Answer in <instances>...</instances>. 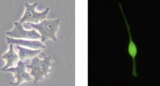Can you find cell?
I'll return each mask as SVG.
<instances>
[{"label": "cell", "mask_w": 160, "mask_h": 86, "mask_svg": "<svg viewBox=\"0 0 160 86\" xmlns=\"http://www.w3.org/2000/svg\"><path fill=\"white\" fill-rule=\"evenodd\" d=\"M33 28L38 30L41 34V41L44 42L49 39L57 41L56 34L60 24L59 19H44L38 24L27 22Z\"/></svg>", "instance_id": "cell-1"}, {"label": "cell", "mask_w": 160, "mask_h": 86, "mask_svg": "<svg viewBox=\"0 0 160 86\" xmlns=\"http://www.w3.org/2000/svg\"><path fill=\"white\" fill-rule=\"evenodd\" d=\"M38 4L37 2L32 4L25 3V11L23 16L20 19L19 22L21 23L25 22L37 23L44 20L48 15L50 8L47 7L43 11L38 12L36 10V7Z\"/></svg>", "instance_id": "cell-2"}, {"label": "cell", "mask_w": 160, "mask_h": 86, "mask_svg": "<svg viewBox=\"0 0 160 86\" xmlns=\"http://www.w3.org/2000/svg\"><path fill=\"white\" fill-rule=\"evenodd\" d=\"M26 63L21 60L18 62L16 67L9 68L2 71L14 73V76L12 79H16V82L15 83L10 82L9 84L14 86H18L24 82H29L31 80L29 74L26 71Z\"/></svg>", "instance_id": "cell-3"}, {"label": "cell", "mask_w": 160, "mask_h": 86, "mask_svg": "<svg viewBox=\"0 0 160 86\" xmlns=\"http://www.w3.org/2000/svg\"><path fill=\"white\" fill-rule=\"evenodd\" d=\"M14 26L11 31L6 34L10 38H26L35 40L41 38V35L35 30L27 31L24 29L19 22H16Z\"/></svg>", "instance_id": "cell-4"}, {"label": "cell", "mask_w": 160, "mask_h": 86, "mask_svg": "<svg viewBox=\"0 0 160 86\" xmlns=\"http://www.w3.org/2000/svg\"><path fill=\"white\" fill-rule=\"evenodd\" d=\"M119 4L121 11L124 19L129 36V42L128 46V52L133 60L132 74L133 76L137 77L138 76V75L136 71V63L135 61V57L137 52V47L133 41L131 34L130 26L123 12L121 4L120 3Z\"/></svg>", "instance_id": "cell-5"}, {"label": "cell", "mask_w": 160, "mask_h": 86, "mask_svg": "<svg viewBox=\"0 0 160 86\" xmlns=\"http://www.w3.org/2000/svg\"><path fill=\"white\" fill-rule=\"evenodd\" d=\"M7 43L8 44H12L23 46L35 49H43L46 48L45 46L42 42L37 40H28L7 37Z\"/></svg>", "instance_id": "cell-6"}, {"label": "cell", "mask_w": 160, "mask_h": 86, "mask_svg": "<svg viewBox=\"0 0 160 86\" xmlns=\"http://www.w3.org/2000/svg\"><path fill=\"white\" fill-rule=\"evenodd\" d=\"M18 56L13 49V44H10L9 50L2 56V59L6 60V65L1 70L3 71L7 68L13 66L17 61Z\"/></svg>", "instance_id": "cell-7"}, {"label": "cell", "mask_w": 160, "mask_h": 86, "mask_svg": "<svg viewBox=\"0 0 160 86\" xmlns=\"http://www.w3.org/2000/svg\"><path fill=\"white\" fill-rule=\"evenodd\" d=\"M40 53L43 57V59H41L39 65L40 73L43 79L48 76L49 73L51 71L50 67L54 65L51 62V56H47L43 53Z\"/></svg>", "instance_id": "cell-8"}, {"label": "cell", "mask_w": 160, "mask_h": 86, "mask_svg": "<svg viewBox=\"0 0 160 86\" xmlns=\"http://www.w3.org/2000/svg\"><path fill=\"white\" fill-rule=\"evenodd\" d=\"M41 59L35 57L32 59L30 65H26V67L31 69V75L34 78V83H36L43 79L39 72V65Z\"/></svg>", "instance_id": "cell-9"}, {"label": "cell", "mask_w": 160, "mask_h": 86, "mask_svg": "<svg viewBox=\"0 0 160 86\" xmlns=\"http://www.w3.org/2000/svg\"><path fill=\"white\" fill-rule=\"evenodd\" d=\"M16 48L18 50L19 56L21 60L35 57L41 53L42 49L32 50L21 47L19 45H17Z\"/></svg>", "instance_id": "cell-10"}]
</instances>
